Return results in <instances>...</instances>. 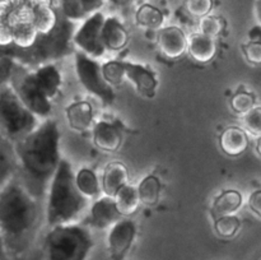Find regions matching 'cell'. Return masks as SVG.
<instances>
[{
	"label": "cell",
	"instance_id": "obj_13",
	"mask_svg": "<svg viewBox=\"0 0 261 260\" xmlns=\"http://www.w3.org/2000/svg\"><path fill=\"white\" fill-rule=\"evenodd\" d=\"M93 143L103 152H117L122 144L121 129L115 122L98 121L93 126Z\"/></svg>",
	"mask_w": 261,
	"mask_h": 260
},
{
	"label": "cell",
	"instance_id": "obj_28",
	"mask_svg": "<svg viewBox=\"0 0 261 260\" xmlns=\"http://www.w3.org/2000/svg\"><path fill=\"white\" fill-rule=\"evenodd\" d=\"M240 227H241V222L234 214L219 217V218L216 219V223H214L216 232L223 239L233 237L239 232Z\"/></svg>",
	"mask_w": 261,
	"mask_h": 260
},
{
	"label": "cell",
	"instance_id": "obj_29",
	"mask_svg": "<svg viewBox=\"0 0 261 260\" xmlns=\"http://www.w3.org/2000/svg\"><path fill=\"white\" fill-rule=\"evenodd\" d=\"M255 96L250 92L240 91L231 98V107L236 114L245 115L255 107Z\"/></svg>",
	"mask_w": 261,
	"mask_h": 260
},
{
	"label": "cell",
	"instance_id": "obj_32",
	"mask_svg": "<svg viewBox=\"0 0 261 260\" xmlns=\"http://www.w3.org/2000/svg\"><path fill=\"white\" fill-rule=\"evenodd\" d=\"M213 2L212 0H186V9L193 17L204 18L209 15Z\"/></svg>",
	"mask_w": 261,
	"mask_h": 260
},
{
	"label": "cell",
	"instance_id": "obj_1",
	"mask_svg": "<svg viewBox=\"0 0 261 260\" xmlns=\"http://www.w3.org/2000/svg\"><path fill=\"white\" fill-rule=\"evenodd\" d=\"M59 145L60 132L58 124L51 119L15 142V153L23 171L25 189L36 199L42 198L60 165Z\"/></svg>",
	"mask_w": 261,
	"mask_h": 260
},
{
	"label": "cell",
	"instance_id": "obj_31",
	"mask_svg": "<svg viewBox=\"0 0 261 260\" xmlns=\"http://www.w3.org/2000/svg\"><path fill=\"white\" fill-rule=\"evenodd\" d=\"M223 30V23L216 15H206L200 20V32L211 37H217Z\"/></svg>",
	"mask_w": 261,
	"mask_h": 260
},
{
	"label": "cell",
	"instance_id": "obj_16",
	"mask_svg": "<svg viewBox=\"0 0 261 260\" xmlns=\"http://www.w3.org/2000/svg\"><path fill=\"white\" fill-rule=\"evenodd\" d=\"M129 181V172L122 162H111L106 166L102 175V190L105 195L114 198L117 191Z\"/></svg>",
	"mask_w": 261,
	"mask_h": 260
},
{
	"label": "cell",
	"instance_id": "obj_25",
	"mask_svg": "<svg viewBox=\"0 0 261 260\" xmlns=\"http://www.w3.org/2000/svg\"><path fill=\"white\" fill-rule=\"evenodd\" d=\"M161 181L153 175H148L143 178L138 185L140 201L145 205H155L160 200L161 195Z\"/></svg>",
	"mask_w": 261,
	"mask_h": 260
},
{
	"label": "cell",
	"instance_id": "obj_17",
	"mask_svg": "<svg viewBox=\"0 0 261 260\" xmlns=\"http://www.w3.org/2000/svg\"><path fill=\"white\" fill-rule=\"evenodd\" d=\"M188 51L191 58L201 64L212 61L216 56L217 45L216 41L211 36H206L201 32L193 33L189 36Z\"/></svg>",
	"mask_w": 261,
	"mask_h": 260
},
{
	"label": "cell",
	"instance_id": "obj_22",
	"mask_svg": "<svg viewBox=\"0 0 261 260\" xmlns=\"http://www.w3.org/2000/svg\"><path fill=\"white\" fill-rule=\"evenodd\" d=\"M114 199L121 216H132V214H134L139 204L142 203L138 188L129 185V184L120 189L116 195L114 196Z\"/></svg>",
	"mask_w": 261,
	"mask_h": 260
},
{
	"label": "cell",
	"instance_id": "obj_14",
	"mask_svg": "<svg viewBox=\"0 0 261 260\" xmlns=\"http://www.w3.org/2000/svg\"><path fill=\"white\" fill-rule=\"evenodd\" d=\"M69 126L78 133H86L92 129L94 122L93 107L87 101H78L69 105L65 110Z\"/></svg>",
	"mask_w": 261,
	"mask_h": 260
},
{
	"label": "cell",
	"instance_id": "obj_11",
	"mask_svg": "<svg viewBox=\"0 0 261 260\" xmlns=\"http://www.w3.org/2000/svg\"><path fill=\"white\" fill-rule=\"evenodd\" d=\"M158 45L166 58L177 59L188 50L189 37H186L185 32L177 25H168L160 31Z\"/></svg>",
	"mask_w": 261,
	"mask_h": 260
},
{
	"label": "cell",
	"instance_id": "obj_38",
	"mask_svg": "<svg viewBox=\"0 0 261 260\" xmlns=\"http://www.w3.org/2000/svg\"><path fill=\"white\" fill-rule=\"evenodd\" d=\"M256 150H257V153H259L260 157H261V137L257 138V142H256Z\"/></svg>",
	"mask_w": 261,
	"mask_h": 260
},
{
	"label": "cell",
	"instance_id": "obj_10",
	"mask_svg": "<svg viewBox=\"0 0 261 260\" xmlns=\"http://www.w3.org/2000/svg\"><path fill=\"white\" fill-rule=\"evenodd\" d=\"M125 70H126V79L134 84L140 96L145 98H153L155 96L158 81L154 71L142 64L129 63V61H125Z\"/></svg>",
	"mask_w": 261,
	"mask_h": 260
},
{
	"label": "cell",
	"instance_id": "obj_3",
	"mask_svg": "<svg viewBox=\"0 0 261 260\" xmlns=\"http://www.w3.org/2000/svg\"><path fill=\"white\" fill-rule=\"evenodd\" d=\"M48 191L46 218L51 227L73 223L88 201L76 186L75 175L66 160H61Z\"/></svg>",
	"mask_w": 261,
	"mask_h": 260
},
{
	"label": "cell",
	"instance_id": "obj_2",
	"mask_svg": "<svg viewBox=\"0 0 261 260\" xmlns=\"http://www.w3.org/2000/svg\"><path fill=\"white\" fill-rule=\"evenodd\" d=\"M35 196L18 184H8L0 195V224L3 236L13 249H22L37 224Z\"/></svg>",
	"mask_w": 261,
	"mask_h": 260
},
{
	"label": "cell",
	"instance_id": "obj_27",
	"mask_svg": "<svg viewBox=\"0 0 261 260\" xmlns=\"http://www.w3.org/2000/svg\"><path fill=\"white\" fill-rule=\"evenodd\" d=\"M102 71H103L105 79L111 86H119L126 78V70H125V61L111 60L102 64Z\"/></svg>",
	"mask_w": 261,
	"mask_h": 260
},
{
	"label": "cell",
	"instance_id": "obj_30",
	"mask_svg": "<svg viewBox=\"0 0 261 260\" xmlns=\"http://www.w3.org/2000/svg\"><path fill=\"white\" fill-rule=\"evenodd\" d=\"M242 122L250 134L261 137V106H255L247 114L242 115Z\"/></svg>",
	"mask_w": 261,
	"mask_h": 260
},
{
	"label": "cell",
	"instance_id": "obj_7",
	"mask_svg": "<svg viewBox=\"0 0 261 260\" xmlns=\"http://www.w3.org/2000/svg\"><path fill=\"white\" fill-rule=\"evenodd\" d=\"M75 71L81 84L89 93L101 99L105 106L114 103V89L105 79L102 65L96 59L86 55L82 51L75 53Z\"/></svg>",
	"mask_w": 261,
	"mask_h": 260
},
{
	"label": "cell",
	"instance_id": "obj_4",
	"mask_svg": "<svg viewBox=\"0 0 261 260\" xmlns=\"http://www.w3.org/2000/svg\"><path fill=\"white\" fill-rule=\"evenodd\" d=\"M93 246L86 227L74 223L51 227L43 241V260H87Z\"/></svg>",
	"mask_w": 261,
	"mask_h": 260
},
{
	"label": "cell",
	"instance_id": "obj_5",
	"mask_svg": "<svg viewBox=\"0 0 261 260\" xmlns=\"http://www.w3.org/2000/svg\"><path fill=\"white\" fill-rule=\"evenodd\" d=\"M0 119L3 134L13 142L23 139L37 127V116L5 82L0 91Z\"/></svg>",
	"mask_w": 261,
	"mask_h": 260
},
{
	"label": "cell",
	"instance_id": "obj_18",
	"mask_svg": "<svg viewBox=\"0 0 261 260\" xmlns=\"http://www.w3.org/2000/svg\"><path fill=\"white\" fill-rule=\"evenodd\" d=\"M222 150L229 157H237L242 154L249 147V137L241 127L229 126L222 133L219 138Z\"/></svg>",
	"mask_w": 261,
	"mask_h": 260
},
{
	"label": "cell",
	"instance_id": "obj_35",
	"mask_svg": "<svg viewBox=\"0 0 261 260\" xmlns=\"http://www.w3.org/2000/svg\"><path fill=\"white\" fill-rule=\"evenodd\" d=\"M13 42L12 27L7 22L2 20V28H0V45L7 46Z\"/></svg>",
	"mask_w": 261,
	"mask_h": 260
},
{
	"label": "cell",
	"instance_id": "obj_33",
	"mask_svg": "<svg viewBox=\"0 0 261 260\" xmlns=\"http://www.w3.org/2000/svg\"><path fill=\"white\" fill-rule=\"evenodd\" d=\"M245 58L254 65H261V41H250L242 46Z\"/></svg>",
	"mask_w": 261,
	"mask_h": 260
},
{
	"label": "cell",
	"instance_id": "obj_15",
	"mask_svg": "<svg viewBox=\"0 0 261 260\" xmlns=\"http://www.w3.org/2000/svg\"><path fill=\"white\" fill-rule=\"evenodd\" d=\"M102 41L109 51H120L129 42V33L121 22L115 17L106 18L102 30Z\"/></svg>",
	"mask_w": 261,
	"mask_h": 260
},
{
	"label": "cell",
	"instance_id": "obj_9",
	"mask_svg": "<svg viewBox=\"0 0 261 260\" xmlns=\"http://www.w3.org/2000/svg\"><path fill=\"white\" fill-rule=\"evenodd\" d=\"M137 237V226L132 219L121 218L110 228L107 249L111 260H125Z\"/></svg>",
	"mask_w": 261,
	"mask_h": 260
},
{
	"label": "cell",
	"instance_id": "obj_36",
	"mask_svg": "<svg viewBox=\"0 0 261 260\" xmlns=\"http://www.w3.org/2000/svg\"><path fill=\"white\" fill-rule=\"evenodd\" d=\"M251 41H261V27L256 25V27L252 28L249 33Z\"/></svg>",
	"mask_w": 261,
	"mask_h": 260
},
{
	"label": "cell",
	"instance_id": "obj_34",
	"mask_svg": "<svg viewBox=\"0 0 261 260\" xmlns=\"http://www.w3.org/2000/svg\"><path fill=\"white\" fill-rule=\"evenodd\" d=\"M249 206L259 218H261V189L255 190L249 198Z\"/></svg>",
	"mask_w": 261,
	"mask_h": 260
},
{
	"label": "cell",
	"instance_id": "obj_19",
	"mask_svg": "<svg viewBox=\"0 0 261 260\" xmlns=\"http://www.w3.org/2000/svg\"><path fill=\"white\" fill-rule=\"evenodd\" d=\"M105 0H64L63 12L69 19H87L98 12Z\"/></svg>",
	"mask_w": 261,
	"mask_h": 260
},
{
	"label": "cell",
	"instance_id": "obj_6",
	"mask_svg": "<svg viewBox=\"0 0 261 260\" xmlns=\"http://www.w3.org/2000/svg\"><path fill=\"white\" fill-rule=\"evenodd\" d=\"M4 70L8 71V84L23 103L37 117H48L51 114V102L38 86L35 73L14 61H8V69Z\"/></svg>",
	"mask_w": 261,
	"mask_h": 260
},
{
	"label": "cell",
	"instance_id": "obj_24",
	"mask_svg": "<svg viewBox=\"0 0 261 260\" xmlns=\"http://www.w3.org/2000/svg\"><path fill=\"white\" fill-rule=\"evenodd\" d=\"M32 5V4H31ZM33 9V24L40 35H48L58 25V17L51 7H35Z\"/></svg>",
	"mask_w": 261,
	"mask_h": 260
},
{
	"label": "cell",
	"instance_id": "obj_21",
	"mask_svg": "<svg viewBox=\"0 0 261 260\" xmlns=\"http://www.w3.org/2000/svg\"><path fill=\"white\" fill-rule=\"evenodd\" d=\"M242 205V195L237 190H224L213 203V214L216 218L234 214Z\"/></svg>",
	"mask_w": 261,
	"mask_h": 260
},
{
	"label": "cell",
	"instance_id": "obj_8",
	"mask_svg": "<svg viewBox=\"0 0 261 260\" xmlns=\"http://www.w3.org/2000/svg\"><path fill=\"white\" fill-rule=\"evenodd\" d=\"M106 17L101 12H97L84 19L83 24L78 28L73 36V42L82 53L93 59L102 58L106 47L102 41V30H103Z\"/></svg>",
	"mask_w": 261,
	"mask_h": 260
},
{
	"label": "cell",
	"instance_id": "obj_23",
	"mask_svg": "<svg viewBox=\"0 0 261 260\" xmlns=\"http://www.w3.org/2000/svg\"><path fill=\"white\" fill-rule=\"evenodd\" d=\"M76 186L86 198L94 199L101 194L102 183H99L96 172L91 168H81L75 173Z\"/></svg>",
	"mask_w": 261,
	"mask_h": 260
},
{
	"label": "cell",
	"instance_id": "obj_37",
	"mask_svg": "<svg viewBox=\"0 0 261 260\" xmlns=\"http://www.w3.org/2000/svg\"><path fill=\"white\" fill-rule=\"evenodd\" d=\"M110 2H111L114 5H117V7H124V5H127L130 4V3H133L134 0H110Z\"/></svg>",
	"mask_w": 261,
	"mask_h": 260
},
{
	"label": "cell",
	"instance_id": "obj_20",
	"mask_svg": "<svg viewBox=\"0 0 261 260\" xmlns=\"http://www.w3.org/2000/svg\"><path fill=\"white\" fill-rule=\"evenodd\" d=\"M35 75L38 86L48 99L54 98L59 93L61 87V74L55 66L51 64L41 66L35 71Z\"/></svg>",
	"mask_w": 261,
	"mask_h": 260
},
{
	"label": "cell",
	"instance_id": "obj_12",
	"mask_svg": "<svg viewBox=\"0 0 261 260\" xmlns=\"http://www.w3.org/2000/svg\"><path fill=\"white\" fill-rule=\"evenodd\" d=\"M119 209H117L115 199L111 196H102L97 199L91 208V217L89 224L96 228L103 229L107 227H112L116 222L121 219Z\"/></svg>",
	"mask_w": 261,
	"mask_h": 260
},
{
	"label": "cell",
	"instance_id": "obj_26",
	"mask_svg": "<svg viewBox=\"0 0 261 260\" xmlns=\"http://www.w3.org/2000/svg\"><path fill=\"white\" fill-rule=\"evenodd\" d=\"M135 19H137V23L140 27L154 30V28H160L163 24L165 17H163V13L157 7L144 4L137 10Z\"/></svg>",
	"mask_w": 261,
	"mask_h": 260
}]
</instances>
